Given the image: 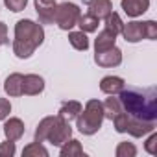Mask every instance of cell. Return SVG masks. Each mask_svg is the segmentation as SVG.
Segmentation results:
<instances>
[{
  "label": "cell",
  "instance_id": "d6986e66",
  "mask_svg": "<svg viewBox=\"0 0 157 157\" xmlns=\"http://www.w3.org/2000/svg\"><path fill=\"white\" fill-rule=\"evenodd\" d=\"M56 120H57V115H56V117H52V115H50V117H44V118L37 124V128H35L33 140H35V142H46V137H48L52 126L56 124Z\"/></svg>",
  "mask_w": 157,
  "mask_h": 157
},
{
  "label": "cell",
  "instance_id": "603a6c76",
  "mask_svg": "<svg viewBox=\"0 0 157 157\" xmlns=\"http://www.w3.org/2000/svg\"><path fill=\"white\" fill-rule=\"evenodd\" d=\"M22 157H48V150L43 146V142H30L22 150Z\"/></svg>",
  "mask_w": 157,
  "mask_h": 157
},
{
  "label": "cell",
  "instance_id": "6da1fadb",
  "mask_svg": "<svg viewBox=\"0 0 157 157\" xmlns=\"http://www.w3.org/2000/svg\"><path fill=\"white\" fill-rule=\"evenodd\" d=\"M117 96L122 104V109L128 115L137 117L140 120L157 122V89L155 87H148V89L124 87Z\"/></svg>",
  "mask_w": 157,
  "mask_h": 157
},
{
  "label": "cell",
  "instance_id": "4316f807",
  "mask_svg": "<svg viewBox=\"0 0 157 157\" xmlns=\"http://www.w3.org/2000/svg\"><path fill=\"white\" fill-rule=\"evenodd\" d=\"M4 6H6L10 11L19 13V11H22V10H26L28 0H4Z\"/></svg>",
  "mask_w": 157,
  "mask_h": 157
},
{
  "label": "cell",
  "instance_id": "7402d4cb",
  "mask_svg": "<svg viewBox=\"0 0 157 157\" xmlns=\"http://www.w3.org/2000/svg\"><path fill=\"white\" fill-rule=\"evenodd\" d=\"M98 24H100V19H96L91 13H82L80 19H78V24L76 26H80V30L83 33H93V32L98 30Z\"/></svg>",
  "mask_w": 157,
  "mask_h": 157
},
{
  "label": "cell",
  "instance_id": "277c9868",
  "mask_svg": "<svg viewBox=\"0 0 157 157\" xmlns=\"http://www.w3.org/2000/svg\"><path fill=\"white\" fill-rule=\"evenodd\" d=\"M111 122H113L117 133H128V135H131V137H135V139L146 137L148 133L155 131V126H157V122L140 120V118H137V117L128 115L126 111L118 113Z\"/></svg>",
  "mask_w": 157,
  "mask_h": 157
},
{
  "label": "cell",
  "instance_id": "7a4b0ae2",
  "mask_svg": "<svg viewBox=\"0 0 157 157\" xmlns=\"http://www.w3.org/2000/svg\"><path fill=\"white\" fill-rule=\"evenodd\" d=\"M15 39L11 43L13 54L19 59H30L33 52L44 43V28L43 24L32 21V19H22L15 24Z\"/></svg>",
  "mask_w": 157,
  "mask_h": 157
},
{
  "label": "cell",
  "instance_id": "8992f818",
  "mask_svg": "<svg viewBox=\"0 0 157 157\" xmlns=\"http://www.w3.org/2000/svg\"><path fill=\"white\" fill-rule=\"evenodd\" d=\"M72 137V128H70V122H67V120H63L61 117H57V120H56V124L52 126V129H50V133H48V137H46V142H50L52 146H63L68 139Z\"/></svg>",
  "mask_w": 157,
  "mask_h": 157
},
{
  "label": "cell",
  "instance_id": "7c38bea8",
  "mask_svg": "<svg viewBox=\"0 0 157 157\" xmlns=\"http://www.w3.org/2000/svg\"><path fill=\"white\" fill-rule=\"evenodd\" d=\"M120 6L128 17L137 19L150 10V0H120Z\"/></svg>",
  "mask_w": 157,
  "mask_h": 157
},
{
  "label": "cell",
  "instance_id": "52a82bcc",
  "mask_svg": "<svg viewBox=\"0 0 157 157\" xmlns=\"http://www.w3.org/2000/svg\"><path fill=\"white\" fill-rule=\"evenodd\" d=\"M94 63L102 68H115L122 63V50L115 44L107 50L94 52Z\"/></svg>",
  "mask_w": 157,
  "mask_h": 157
},
{
  "label": "cell",
  "instance_id": "4fadbf2b",
  "mask_svg": "<svg viewBox=\"0 0 157 157\" xmlns=\"http://www.w3.org/2000/svg\"><path fill=\"white\" fill-rule=\"evenodd\" d=\"M22 91L26 96H37L44 91V78L39 74H24Z\"/></svg>",
  "mask_w": 157,
  "mask_h": 157
},
{
  "label": "cell",
  "instance_id": "5bb4252c",
  "mask_svg": "<svg viewBox=\"0 0 157 157\" xmlns=\"http://www.w3.org/2000/svg\"><path fill=\"white\" fill-rule=\"evenodd\" d=\"M124 87H126V82L120 76H104L100 80V91L107 96L109 94H118Z\"/></svg>",
  "mask_w": 157,
  "mask_h": 157
},
{
  "label": "cell",
  "instance_id": "3957f363",
  "mask_svg": "<svg viewBox=\"0 0 157 157\" xmlns=\"http://www.w3.org/2000/svg\"><path fill=\"white\" fill-rule=\"evenodd\" d=\"M104 107H102V102L96 100V98H91L87 100V104L83 105L82 113L76 117V128L82 135H94L100 131L102 124H104Z\"/></svg>",
  "mask_w": 157,
  "mask_h": 157
},
{
  "label": "cell",
  "instance_id": "2e32d148",
  "mask_svg": "<svg viewBox=\"0 0 157 157\" xmlns=\"http://www.w3.org/2000/svg\"><path fill=\"white\" fill-rule=\"evenodd\" d=\"M82 109H83V105L78 100H67V102L61 104V107L57 111V117H61L63 120L70 122V120H76V117L82 113Z\"/></svg>",
  "mask_w": 157,
  "mask_h": 157
},
{
  "label": "cell",
  "instance_id": "f546056e",
  "mask_svg": "<svg viewBox=\"0 0 157 157\" xmlns=\"http://www.w3.org/2000/svg\"><path fill=\"white\" fill-rule=\"evenodd\" d=\"M11 113V104L8 98H0V122H4Z\"/></svg>",
  "mask_w": 157,
  "mask_h": 157
},
{
  "label": "cell",
  "instance_id": "8fae6325",
  "mask_svg": "<svg viewBox=\"0 0 157 157\" xmlns=\"http://www.w3.org/2000/svg\"><path fill=\"white\" fill-rule=\"evenodd\" d=\"M22 85H24V74L21 72H13L6 78L4 82V93L11 98H19V96H24V91H22Z\"/></svg>",
  "mask_w": 157,
  "mask_h": 157
},
{
  "label": "cell",
  "instance_id": "5b68a950",
  "mask_svg": "<svg viewBox=\"0 0 157 157\" xmlns=\"http://www.w3.org/2000/svg\"><path fill=\"white\" fill-rule=\"evenodd\" d=\"M82 15V10L74 2H61L56 8V15H54V24H57L59 30L63 32H70L76 24L78 19Z\"/></svg>",
  "mask_w": 157,
  "mask_h": 157
},
{
  "label": "cell",
  "instance_id": "d4e9b609",
  "mask_svg": "<svg viewBox=\"0 0 157 157\" xmlns=\"http://www.w3.org/2000/svg\"><path fill=\"white\" fill-rule=\"evenodd\" d=\"M115 155H117V157H135V155H137V146H135L133 142L122 140V142L117 144Z\"/></svg>",
  "mask_w": 157,
  "mask_h": 157
},
{
  "label": "cell",
  "instance_id": "ac0fdd59",
  "mask_svg": "<svg viewBox=\"0 0 157 157\" xmlns=\"http://www.w3.org/2000/svg\"><path fill=\"white\" fill-rule=\"evenodd\" d=\"M102 107H104V118H107V120H113L118 113L124 111L117 94H109V98H105V102H102Z\"/></svg>",
  "mask_w": 157,
  "mask_h": 157
},
{
  "label": "cell",
  "instance_id": "44dd1931",
  "mask_svg": "<svg viewBox=\"0 0 157 157\" xmlns=\"http://www.w3.org/2000/svg\"><path fill=\"white\" fill-rule=\"evenodd\" d=\"M68 43H70V46L74 50H80V52H85L91 46L87 33H83L82 30L80 32H68Z\"/></svg>",
  "mask_w": 157,
  "mask_h": 157
},
{
  "label": "cell",
  "instance_id": "9c48e42d",
  "mask_svg": "<svg viewBox=\"0 0 157 157\" xmlns=\"http://www.w3.org/2000/svg\"><path fill=\"white\" fill-rule=\"evenodd\" d=\"M120 35L124 37L126 43H140L142 39H146V32H144V22L140 21H131V22H124Z\"/></svg>",
  "mask_w": 157,
  "mask_h": 157
},
{
  "label": "cell",
  "instance_id": "9a60e30c",
  "mask_svg": "<svg viewBox=\"0 0 157 157\" xmlns=\"http://www.w3.org/2000/svg\"><path fill=\"white\" fill-rule=\"evenodd\" d=\"M87 10L91 15H94L96 19H105L111 11H113V2L111 0H85Z\"/></svg>",
  "mask_w": 157,
  "mask_h": 157
},
{
  "label": "cell",
  "instance_id": "4dcf8cb0",
  "mask_svg": "<svg viewBox=\"0 0 157 157\" xmlns=\"http://www.w3.org/2000/svg\"><path fill=\"white\" fill-rule=\"evenodd\" d=\"M10 43V35H8V24L0 21V46H4Z\"/></svg>",
  "mask_w": 157,
  "mask_h": 157
},
{
  "label": "cell",
  "instance_id": "e0dca14e",
  "mask_svg": "<svg viewBox=\"0 0 157 157\" xmlns=\"http://www.w3.org/2000/svg\"><path fill=\"white\" fill-rule=\"evenodd\" d=\"M117 37H118L117 33H113L111 30L104 28L98 33V37L94 39V52H102V50H107V48L115 46L117 44Z\"/></svg>",
  "mask_w": 157,
  "mask_h": 157
},
{
  "label": "cell",
  "instance_id": "cb8c5ba5",
  "mask_svg": "<svg viewBox=\"0 0 157 157\" xmlns=\"http://www.w3.org/2000/svg\"><path fill=\"white\" fill-rule=\"evenodd\" d=\"M104 24H105V28H107V30H111V32H113V33H117V35H120L122 26H124V22H122L120 15H118L117 11H111V13L104 19Z\"/></svg>",
  "mask_w": 157,
  "mask_h": 157
},
{
  "label": "cell",
  "instance_id": "ffe728a7",
  "mask_svg": "<svg viewBox=\"0 0 157 157\" xmlns=\"http://www.w3.org/2000/svg\"><path fill=\"white\" fill-rule=\"evenodd\" d=\"M59 155L61 157H74V155H85L83 146L78 139H68L63 146H59Z\"/></svg>",
  "mask_w": 157,
  "mask_h": 157
},
{
  "label": "cell",
  "instance_id": "ba28073f",
  "mask_svg": "<svg viewBox=\"0 0 157 157\" xmlns=\"http://www.w3.org/2000/svg\"><path fill=\"white\" fill-rule=\"evenodd\" d=\"M35 13L39 17V24H54V15L57 2L56 0H33Z\"/></svg>",
  "mask_w": 157,
  "mask_h": 157
},
{
  "label": "cell",
  "instance_id": "484cf974",
  "mask_svg": "<svg viewBox=\"0 0 157 157\" xmlns=\"http://www.w3.org/2000/svg\"><path fill=\"white\" fill-rule=\"evenodd\" d=\"M17 153V148H15V142L13 140H4L0 142V157H13Z\"/></svg>",
  "mask_w": 157,
  "mask_h": 157
},
{
  "label": "cell",
  "instance_id": "f1b7e54d",
  "mask_svg": "<svg viewBox=\"0 0 157 157\" xmlns=\"http://www.w3.org/2000/svg\"><path fill=\"white\" fill-rule=\"evenodd\" d=\"M144 32H146L148 41H155L157 39V22L155 21H144Z\"/></svg>",
  "mask_w": 157,
  "mask_h": 157
},
{
  "label": "cell",
  "instance_id": "30bf717a",
  "mask_svg": "<svg viewBox=\"0 0 157 157\" xmlns=\"http://www.w3.org/2000/svg\"><path fill=\"white\" fill-rule=\"evenodd\" d=\"M24 131H26L24 122L19 117H8L4 120V135H6L8 140H13V142L21 140L22 135H24Z\"/></svg>",
  "mask_w": 157,
  "mask_h": 157
},
{
  "label": "cell",
  "instance_id": "83f0119b",
  "mask_svg": "<svg viewBox=\"0 0 157 157\" xmlns=\"http://www.w3.org/2000/svg\"><path fill=\"white\" fill-rule=\"evenodd\" d=\"M150 137L146 139V142H144V150L150 153V155H157V133H148Z\"/></svg>",
  "mask_w": 157,
  "mask_h": 157
}]
</instances>
